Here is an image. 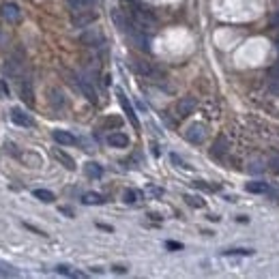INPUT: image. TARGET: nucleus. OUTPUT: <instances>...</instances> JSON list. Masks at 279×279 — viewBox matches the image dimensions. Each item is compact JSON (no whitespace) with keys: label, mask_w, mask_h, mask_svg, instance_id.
Listing matches in <instances>:
<instances>
[{"label":"nucleus","mask_w":279,"mask_h":279,"mask_svg":"<svg viewBox=\"0 0 279 279\" xmlns=\"http://www.w3.org/2000/svg\"><path fill=\"white\" fill-rule=\"evenodd\" d=\"M94 0H69V4H71L73 11H86V9L93 7Z\"/></svg>","instance_id":"aec40b11"},{"label":"nucleus","mask_w":279,"mask_h":279,"mask_svg":"<svg viewBox=\"0 0 279 279\" xmlns=\"http://www.w3.org/2000/svg\"><path fill=\"white\" fill-rule=\"evenodd\" d=\"M0 91H2V94H9V88H7V86H4V84H2V82H0Z\"/></svg>","instance_id":"a19ab883"},{"label":"nucleus","mask_w":279,"mask_h":279,"mask_svg":"<svg viewBox=\"0 0 279 279\" xmlns=\"http://www.w3.org/2000/svg\"><path fill=\"white\" fill-rule=\"evenodd\" d=\"M247 191L249 193H266L268 185L266 183H260V181H253V183H247Z\"/></svg>","instance_id":"4be33fe9"},{"label":"nucleus","mask_w":279,"mask_h":279,"mask_svg":"<svg viewBox=\"0 0 279 279\" xmlns=\"http://www.w3.org/2000/svg\"><path fill=\"white\" fill-rule=\"evenodd\" d=\"M275 47H277V52H279V39H277V41H275Z\"/></svg>","instance_id":"37998d69"},{"label":"nucleus","mask_w":279,"mask_h":279,"mask_svg":"<svg viewBox=\"0 0 279 279\" xmlns=\"http://www.w3.org/2000/svg\"><path fill=\"white\" fill-rule=\"evenodd\" d=\"M185 200L189 206H196V208H202L204 206V202L200 200V198H193V196H185Z\"/></svg>","instance_id":"bb28decb"},{"label":"nucleus","mask_w":279,"mask_h":279,"mask_svg":"<svg viewBox=\"0 0 279 279\" xmlns=\"http://www.w3.org/2000/svg\"><path fill=\"white\" fill-rule=\"evenodd\" d=\"M84 170H86V174L91 178H101V174H103V168L99 166V163H94V161L86 163V168H84Z\"/></svg>","instance_id":"a211bd4d"},{"label":"nucleus","mask_w":279,"mask_h":279,"mask_svg":"<svg viewBox=\"0 0 279 279\" xmlns=\"http://www.w3.org/2000/svg\"><path fill=\"white\" fill-rule=\"evenodd\" d=\"M198 108V101L193 97H183V99H178V103H176V114L181 118H185L189 116V114H193V109Z\"/></svg>","instance_id":"423d86ee"},{"label":"nucleus","mask_w":279,"mask_h":279,"mask_svg":"<svg viewBox=\"0 0 279 279\" xmlns=\"http://www.w3.org/2000/svg\"><path fill=\"white\" fill-rule=\"evenodd\" d=\"M268 91L275 93V94H279V79H275V82H273L271 86H268Z\"/></svg>","instance_id":"473e14b6"},{"label":"nucleus","mask_w":279,"mask_h":279,"mask_svg":"<svg viewBox=\"0 0 279 279\" xmlns=\"http://www.w3.org/2000/svg\"><path fill=\"white\" fill-rule=\"evenodd\" d=\"M251 249H230V251H226V256H251Z\"/></svg>","instance_id":"a878e982"},{"label":"nucleus","mask_w":279,"mask_h":279,"mask_svg":"<svg viewBox=\"0 0 279 279\" xmlns=\"http://www.w3.org/2000/svg\"><path fill=\"white\" fill-rule=\"evenodd\" d=\"M114 271H116V273H127V268H124V266H114Z\"/></svg>","instance_id":"79ce46f5"},{"label":"nucleus","mask_w":279,"mask_h":279,"mask_svg":"<svg viewBox=\"0 0 279 279\" xmlns=\"http://www.w3.org/2000/svg\"><path fill=\"white\" fill-rule=\"evenodd\" d=\"M273 26H279V9L275 11V16H273Z\"/></svg>","instance_id":"58836bf2"},{"label":"nucleus","mask_w":279,"mask_h":279,"mask_svg":"<svg viewBox=\"0 0 279 279\" xmlns=\"http://www.w3.org/2000/svg\"><path fill=\"white\" fill-rule=\"evenodd\" d=\"M249 172H262V166L260 163H253V168L249 166Z\"/></svg>","instance_id":"4c0bfd02"},{"label":"nucleus","mask_w":279,"mask_h":279,"mask_svg":"<svg viewBox=\"0 0 279 279\" xmlns=\"http://www.w3.org/2000/svg\"><path fill=\"white\" fill-rule=\"evenodd\" d=\"M24 226H26L28 230H32L34 234H39V236H46V232H43V230H39V228H34V226H31V223H24Z\"/></svg>","instance_id":"2f4dec72"},{"label":"nucleus","mask_w":279,"mask_h":279,"mask_svg":"<svg viewBox=\"0 0 279 279\" xmlns=\"http://www.w3.org/2000/svg\"><path fill=\"white\" fill-rule=\"evenodd\" d=\"M11 121L19 124V127H32V118L28 116L26 112H22L19 108H13L11 109Z\"/></svg>","instance_id":"9d476101"},{"label":"nucleus","mask_w":279,"mask_h":279,"mask_svg":"<svg viewBox=\"0 0 279 279\" xmlns=\"http://www.w3.org/2000/svg\"><path fill=\"white\" fill-rule=\"evenodd\" d=\"M54 157H56L58 161H61L64 168H67V170H76V161H73V159L69 157L67 153H62V151H58V148H56V151H54Z\"/></svg>","instance_id":"2eb2a0df"},{"label":"nucleus","mask_w":279,"mask_h":279,"mask_svg":"<svg viewBox=\"0 0 279 279\" xmlns=\"http://www.w3.org/2000/svg\"><path fill=\"white\" fill-rule=\"evenodd\" d=\"M7 39H9V37H7V34H4V32H2V28H0V47H2L4 43H7Z\"/></svg>","instance_id":"e433bc0d"},{"label":"nucleus","mask_w":279,"mask_h":279,"mask_svg":"<svg viewBox=\"0 0 279 279\" xmlns=\"http://www.w3.org/2000/svg\"><path fill=\"white\" fill-rule=\"evenodd\" d=\"M172 161H174V163H176V166H178V168H189V166H187V163H185V161H183V159H181V157H178V155H172Z\"/></svg>","instance_id":"c756f323"},{"label":"nucleus","mask_w":279,"mask_h":279,"mask_svg":"<svg viewBox=\"0 0 279 279\" xmlns=\"http://www.w3.org/2000/svg\"><path fill=\"white\" fill-rule=\"evenodd\" d=\"M34 198H39V200H41V202H54V200H56V198H54V193L52 191H47V189H34Z\"/></svg>","instance_id":"5701e85b"},{"label":"nucleus","mask_w":279,"mask_h":279,"mask_svg":"<svg viewBox=\"0 0 279 279\" xmlns=\"http://www.w3.org/2000/svg\"><path fill=\"white\" fill-rule=\"evenodd\" d=\"M76 84H78V88L84 93V97L88 99L91 103H97V91L93 88V84L88 82V79H84V78H76Z\"/></svg>","instance_id":"1a4fd4ad"},{"label":"nucleus","mask_w":279,"mask_h":279,"mask_svg":"<svg viewBox=\"0 0 279 279\" xmlns=\"http://www.w3.org/2000/svg\"><path fill=\"white\" fill-rule=\"evenodd\" d=\"M4 69H7L9 76L17 78L19 73H22V69H24V61H22V58H17V56H11L7 62H4Z\"/></svg>","instance_id":"9b49d317"},{"label":"nucleus","mask_w":279,"mask_h":279,"mask_svg":"<svg viewBox=\"0 0 279 279\" xmlns=\"http://www.w3.org/2000/svg\"><path fill=\"white\" fill-rule=\"evenodd\" d=\"M61 213H64V215H69V217H73V211H71V208H67V206H62Z\"/></svg>","instance_id":"ea45409f"},{"label":"nucleus","mask_w":279,"mask_h":279,"mask_svg":"<svg viewBox=\"0 0 279 279\" xmlns=\"http://www.w3.org/2000/svg\"><path fill=\"white\" fill-rule=\"evenodd\" d=\"M108 142H109V146H114V148H127L129 146V138L121 131L112 133V136L108 138Z\"/></svg>","instance_id":"4468645a"},{"label":"nucleus","mask_w":279,"mask_h":279,"mask_svg":"<svg viewBox=\"0 0 279 279\" xmlns=\"http://www.w3.org/2000/svg\"><path fill=\"white\" fill-rule=\"evenodd\" d=\"M112 19H114V24H116V28H118V31H127V26H129V24H127V19H124L123 17V13L121 11H118V9H114V11H112Z\"/></svg>","instance_id":"6ab92c4d"},{"label":"nucleus","mask_w":279,"mask_h":279,"mask_svg":"<svg viewBox=\"0 0 279 279\" xmlns=\"http://www.w3.org/2000/svg\"><path fill=\"white\" fill-rule=\"evenodd\" d=\"M166 247H168V249H181V243H174V241H168V243H166Z\"/></svg>","instance_id":"f704fd0d"},{"label":"nucleus","mask_w":279,"mask_h":279,"mask_svg":"<svg viewBox=\"0 0 279 279\" xmlns=\"http://www.w3.org/2000/svg\"><path fill=\"white\" fill-rule=\"evenodd\" d=\"M124 32L129 34V39H131L133 46L140 47V49H144V52H148V37H146V32H144L142 28H138L136 24H129Z\"/></svg>","instance_id":"f03ea898"},{"label":"nucleus","mask_w":279,"mask_h":279,"mask_svg":"<svg viewBox=\"0 0 279 279\" xmlns=\"http://www.w3.org/2000/svg\"><path fill=\"white\" fill-rule=\"evenodd\" d=\"M133 24H136L138 28H142L144 32H153L157 28V19L153 13L144 11V9H136L133 11Z\"/></svg>","instance_id":"f257e3e1"},{"label":"nucleus","mask_w":279,"mask_h":279,"mask_svg":"<svg viewBox=\"0 0 279 279\" xmlns=\"http://www.w3.org/2000/svg\"><path fill=\"white\" fill-rule=\"evenodd\" d=\"M118 94V101H121V106L124 109V114H127V118H129V123L133 124L136 129H140V121H138V116H136V112H133V108H131V103H129V99L124 97V93L123 91H116Z\"/></svg>","instance_id":"0eeeda50"},{"label":"nucleus","mask_w":279,"mask_h":279,"mask_svg":"<svg viewBox=\"0 0 279 279\" xmlns=\"http://www.w3.org/2000/svg\"><path fill=\"white\" fill-rule=\"evenodd\" d=\"M138 198H140L138 191H131V189H127V191H124V196H123V200L127 202V204H133V202H138Z\"/></svg>","instance_id":"393cba45"},{"label":"nucleus","mask_w":279,"mask_h":279,"mask_svg":"<svg viewBox=\"0 0 279 279\" xmlns=\"http://www.w3.org/2000/svg\"><path fill=\"white\" fill-rule=\"evenodd\" d=\"M136 69L140 73H142L144 78H148V79H153V82H161L163 79V73L159 71V69H155L151 62H142V61H138L136 62Z\"/></svg>","instance_id":"20e7f679"},{"label":"nucleus","mask_w":279,"mask_h":279,"mask_svg":"<svg viewBox=\"0 0 279 279\" xmlns=\"http://www.w3.org/2000/svg\"><path fill=\"white\" fill-rule=\"evenodd\" d=\"M185 138L191 144H202L204 140H206V127H204L202 123H191L185 131Z\"/></svg>","instance_id":"7ed1b4c3"},{"label":"nucleus","mask_w":279,"mask_h":279,"mask_svg":"<svg viewBox=\"0 0 279 279\" xmlns=\"http://www.w3.org/2000/svg\"><path fill=\"white\" fill-rule=\"evenodd\" d=\"M52 136H54V140H56L58 144H64V146H71V144L78 142L76 136H71L69 131H62V129H56V131H54Z\"/></svg>","instance_id":"ddd939ff"},{"label":"nucleus","mask_w":279,"mask_h":279,"mask_svg":"<svg viewBox=\"0 0 279 279\" xmlns=\"http://www.w3.org/2000/svg\"><path fill=\"white\" fill-rule=\"evenodd\" d=\"M56 271H58V273H62V275H73V273L69 271V266H58Z\"/></svg>","instance_id":"c9c22d12"},{"label":"nucleus","mask_w":279,"mask_h":279,"mask_svg":"<svg viewBox=\"0 0 279 279\" xmlns=\"http://www.w3.org/2000/svg\"><path fill=\"white\" fill-rule=\"evenodd\" d=\"M226 151H228V142H226V138H219L217 142L213 144V157H221Z\"/></svg>","instance_id":"412c9836"},{"label":"nucleus","mask_w":279,"mask_h":279,"mask_svg":"<svg viewBox=\"0 0 279 279\" xmlns=\"http://www.w3.org/2000/svg\"><path fill=\"white\" fill-rule=\"evenodd\" d=\"M271 168H273V170H275V172H279V155H277V157H273Z\"/></svg>","instance_id":"72a5a7b5"},{"label":"nucleus","mask_w":279,"mask_h":279,"mask_svg":"<svg viewBox=\"0 0 279 279\" xmlns=\"http://www.w3.org/2000/svg\"><path fill=\"white\" fill-rule=\"evenodd\" d=\"M0 275H11V277H17V271H13L11 266H2V268H0Z\"/></svg>","instance_id":"cd10ccee"},{"label":"nucleus","mask_w":279,"mask_h":279,"mask_svg":"<svg viewBox=\"0 0 279 279\" xmlns=\"http://www.w3.org/2000/svg\"><path fill=\"white\" fill-rule=\"evenodd\" d=\"M94 19H97V16H94L93 11H73V26H78V28H84V26H88V24H93Z\"/></svg>","instance_id":"6e6552de"},{"label":"nucleus","mask_w":279,"mask_h":279,"mask_svg":"<svg viewBox=\"0 0 279 279\" xmlns=\"http://www.w3.org/2000/svg\"><path fill=\"white\" fill-rule=\"evenodd\" d=\"M82 202H84V204H103V198H101V196H99V193H94V191H91V193H84Z\"/></svg>","instance_id":"b1692460"},{"label":"nucleus","mask_w":279,"mask_h":279,"mask_svg":"<svg viewBox=\"0 0 279 279\" xmlns=\"http://www.w3.org/2000/svg\"><path fill=\"white\" fill-rule=\"evenodd\" d=\"M19 93H22V99L28 103V106H32L34 99H32V88H31V82H24L22 86H19Z\"/></svg>","instance_id":"f3484780"},{"label":"nucleus","mask_w":279,"mask_h":279,"mask_svg":"<svg viewBox=\"0 0 279 279\" xmlns=\"http://www.w3.org/2000/svg\"><path fill=\"white\" fill-rule=\"evenodd\" d=\"M148 191H151L153 196H157V198H161V196H163V189H159V187H153V185L148 187Z\"/></svg>","instance_id":"7c9ffc66"},{"label":"nucleus","mask_w":279,"mask_h":279,"mask_svg":"<svg viewBox=\"0 0 279 279\" xmlns=\"http://www.w3.org/2000/svg\"><path fill=\"white\" fill-rule=\"evenodd\" d=\"M49 103H52L54 108H62L67 101H64V94L58 91V88H49Z\"/></svg>","instance_id":"dca6fc26"},{"label":"nucleus","mask_w":279,"mask_h":279,"mask_svg":"<svg viewBox=\"0 0 279 279\" xmlns=\"http://www.w3.org/2000/svg\"><path fill=\"white\" fill-rule=\"evenodd\" d=\"M103 41H106V39H103V34L99 32V31H88V32H84L82 34V43H86V46H103Z\"/></svg>","instance_id":"f8f14e48"},{"label":"nucleus","mask_w":279,"mask_h":279,"mask_svg":"<svg viewBox=\"0 0 279 279\" xmlns=\"http://www.w3.org/2000/svg\"><path fill=\"white\" fill-rule=\"evenodd\" d=\"M0 16H2V19H7L9 24H16V22H19L22 13H19V7H17V4L4 2L2 7H0Z\"/></svg>","instance_id":"39448f33"},{"label":"nucleus","mask_w":279,"mask_h":279,"mask_svg":"<svg viewBox=\"0 0 279 279\" xmlns=\"http://www.w3.org/2000/svg\"><path fill=\"white\" fill-rule=\"evenodd\" d=\"M268 76H271L273 79H279V62L275 64V67H271V71H268Z\"/></svg>","instance_id":"c85d7f7f"}]
</instances>
